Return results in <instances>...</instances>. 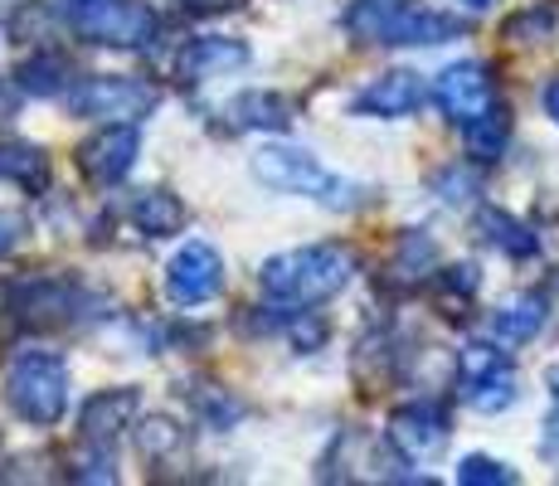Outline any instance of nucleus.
<instances>
[{
	"instance_id": "nucleus-1",
	"label": "nucleus",
	"mask_w": 559,
	"mask_h": 486,
	"mask_svg": "<svg viewBox=\"0 0 559 486\" xmlns=\"http://www.w3.org/2000/svg\"><path fill=\"white\" fill-rule=\"evenodd\" d=\"M356 273V253L341 244H307L283 248V253L263 258L258 268V292L277 307H317V301L336 297Z\"/></svg>"
},
{
	"instance_id": "nucleus-2",
	"label": "nucleus",
	"mask_w": 559,
	"mask_h": 486,
	"mask_svg": "<svg viewBox=\"0 0 559 486\" xmlns=\"http://www.w3.org/2000/svg\"><path fill=\"white\" fill-rule=\"evenodd\" d=\"M346 35L356 45H448L462 35V20L438 15L414 0H350Z\"/></svg>"
},
{
	"instance_id": "nucleus-3",
	"label": "nucleus",
	"mask_w": 559,
	"mask_h": 486,
	"mask_svg": "<svg viewBox=\"0 0 559 486\" xmlns=\"http://www.w3.org/2000/svg\"><path fill=\"white\" fill-rule=\"evenodd\" d=\"M5 404L20 424L53 428L69 414V365L53 351H20L5 365Z\"/></svg>"
},
{
	"instance_id": "nucleus-4",
	"label": "nucleus",
	"mask_w": 559,
	"mask_h": 486,
	"mask_svg": "<svg viewBox=\"0 0 559 486\" xmlns=\"http://www.w3.org/2000/svg\"><path fill=\"white\" fill-rule=\"evenodd\" d=\"M253 176L263 180L267 190L302 194V200H317V204H326V210H350L360 194L350 180L331 176V170L302 146H263L253 156Z\"/></svg>"
},
{
	"instance_id": "nucleus-5",
	"label": "nucleus",
	"mask_w": 559,
	"mask_h": 486,
	"mask_svg": "<svg viewBox=\"0 0 559 486\" xmlns=\"http://www.w3.org/2000/svg\"><path fill=\"white\" fill-rule=\"evenodd\" d=\"M63 103L73 117H93V122H142L146 112H156L160 93L156 83L132 79V73H93V79L69 83Z\"/></svg>"
},
{
	"instance_id": "nucleus-6",
	"label": "nucleus",
	"mask_w": 559,
	"mask_h": 486,
	"mask_svg": "<svg viewBox=\"0 0 559 486\" xmlns=\"http://www.w3.org/2000/svg\"><path fill=\"white\" fill-rule=\"evenodd\" d=\"M69 25L88 45L142 49L156 39V10L146 0H69Z\"/></svg>"
},
{
	"instance_id": "nucleus-7",
	"label": "nucleus",
	"mask_w": 559,
	"mask_h": 486,
	"mask_svg": "<svg viewBox=\"0 0 559 486\" xmlns=\"http://www.w3.org/2000/svg\"><path fill=\"white\" fill-rule=\"evenodd\" d=\"M457 380H462V399H467L477 414H501L515 404V370L497 345H467L457 355Z\"/></svg>"
},
{
	"instance_id": "nucleus-8",
	"label": "nucleus",
	"mask_w": 559,
	"mask_h": 486,
	"mask_svg": "<svg viewBox=\"0 0 559 486\" xmlns=\"http://www.w3.org/2000/svg\"><path fill=\"white\" fill-rule=\"evenodd\" d=\"M136 151H142V132H136V122H103V132H93L88 142L79 146V170L88 186L98 190H112L117 180L132 176L136 166Z\"/></svg>"
},
{
	"instance_id": "nucleus-9",
	"label": "nucleus",
	"mask_w": 559,
	"mask_h": 486,
	"mask_svg": "<svg viewBox=\"0 0 559 486\" xmlns=\"http://www.w3.org/2000/svg\"><path fill=\"white\" fill-rule=\"evenodd\" d=\"M224 292V258L210 244H186L166 263V297L176 307H204Z\"/></svg>"
},
{
	"instance_id": "nucleus-10",
	"label": "nucleus",
	"mask_w": 559,
	"mask_h": 486,
	"mask_svg": "<svg viewBox=\"0 0 559 486\" xmlns=\"http://www.w3.org/2000/svg\"><path fill=\"white\" fill-rule=\"evenodd\" d=\"M424 79L414 69H390L380 79H370L365 88L350 97V112L356 117H384V122H400V117H414L424 107Z\"/></svg>"
},
{
	"instance_id": "nucleus-11",
	"label": "nucleus",
	"mask_w": 559,
	"mask_h": 486,
	"mask_svg": "<svg viewBox=\"0 0 559 486\" xmlns=\"http://www.w3.org/2000/svg\"><path fill=\"white\" fill-rule=\"evenodd\" d=\"M136 414H142V394H136L132 384L103 389V394H93L88 404H83L79 434H83V442H93V448H98V442L103 448H112L127 428H136Z\"/></svg>"
},
{
	"instance_id": "nucleus-12",
	"label": "nucleus",
	"mask_w": 559,
	"mask_h": 486,
	"mask_svg": "<svg viewBox=\"0 0 559 486\" xmlns=\"http://www.w3.org/2000/svg\"><path fill=\"white\" fill-rule=\"evenodd\" d=\"M433 103L443 107L453 122H467V117H477L481 107H491L497 97H491L487 63H477V59L448 63V69L438 73V83H433Z\"/></svg>"
},
{
	"instance_id": "nucleus-13",
	"label": "nucleus",
	"mask_w": 559,
	"mask_h": 486,
	"mask_svg": "<svg viewBox=\"0 0 559 486\" xmlns=\"http://www.w3.org/2000/svg\"><path fill=\"white\" fill-rule=\"evenodd\" d=\"M390 442L404 452L408 462L433 458V452L448 442V414L438 404H428V399L394 408L390 414Z\"/></svg>"
},
{
	"instance_id": "nucleus-14",
	"label": "nucleus",
	"mask_w": 559,
	"mask_h": 486,
	"mask_svg": "<svg viewBox=\"0 0 559 486\" xmlns=\"http://www.w3.org/2000/svg\"><path fill=\"white\" fill-rule=\"evenodd\" d=\"M249 63V45L243 39H224V35H200L180 49L176 73L180 83H204V79H219L229 69H243Z\"/></svg>"
},
{
	"instance_id": "nucleus-15",
	"label": "nucleus",
	"mask_w": 559,
	"mask_h": 486,
	"mask_svg": "<svg viewBox=\"0 0 559 486\" xmlns=\"http://www.w3.org/2000/svg\"><path fill=\"white\" fill-rule=\"evenodd\" d=\"M229 117L234 127H243V132H287L297 117V103L283 93H239L229 103Z\"/></svg>"
},
{
	"instance_id": "nucleus-16",
	"label": "nucleus",
	"mask_w": 559,
	"mask_h": 486,
	"mask_svg": "<svg viewBox=\"0 0 559 486\" xmlns=\"http://www.w3.org/2000/svg\"><path fill=\"white\" fill-rule=\"evenodd\" d=\"M507 142H511V112L501 103L481 107L477 117L462 122V146H467V156L481 161V166H491V161L507 156Z\"/></svg>"
},
{
	"instance_id": "nucleus-17",
	"label": "nucleus",
	"mask_w": 559,
	"mask_h": 486,
	"mask_svg": "<svg viewBox=\"0 0 559 486\" xmlns=\"http://www.w3.org/2000/svg\"><path fill=\"white\" fill-rule=\"evenodd\" d=\"M545 317H550V301L540 297V292H521V297H511L507 307L491 317V336L507 341V345H521V341H535L545 327Z\"/></svg>"
},
{
	"instance_id": "nucleus-18",
	"label": "nucleus",
	"mask_w": 559,
	"mask_h": 486,
	"mask_svg": "<svg viewBox=\"0 0 559 486\" xmlns=\"http://www.w3.org/2000/svg\"><path fill=\"white\" fill-rule=\"evenodd\" d=\"M132 220H136V229L152 234V239H170V234L186 229L190 214L170 190H136L132 194Z\"/></svg>"
},
{
	"instance_id": "nucleus-19",
	"label": "nucleus",
	"mask_w": 559,
	"mask_h": 486,
	"mask_svg": "<svg viewBox=\"0 0 559 486\" xmlns=\"http://www.w3.org/2000/svg\"><path fill=\"white\" fill-rule=\"evenodd\" d=\"M477 229H481V239H487L491 248H501V253H511V258H531L535 248H540V239H535L521 220H511L507 210H481Z\"/></svg>"
},
{
	"instance_id": "nucleus-20",
	"label": "nucleus",
	"mask_w": 559,
	"mask_h": 486,
	"mask_svg": "<svg viewBox=\"0 0 559 486\" xmlns=\"http://www.w3.org/2000/svg\"><path fill=\"white\" fill-rule=\"evenodd\" d=\"M15 79L25 83L29 97H59V93H69V63H63V54L39 49V54H29V59L20 63Z\"/></svg>"
},
{
	"instance_id": "nucleus-21",
	"label": "nucleus",
	"mask_w": 559,
	"mask_h": 486,
	"mask_svg": "<svg viewBox=\"0 0 559 486\" xmlns=\"http://www.w3.org/2000/svg\"><path fill=\"white\" fill-rule=\"evenodd\" d=\"M0 176L15 180L25 190H45L49 186V161L39 146H25V142H5L0 146Z\"/></svg>"
},
{
	"instance_id": "nucleus-22",
	"label": "nucleus",
	"mask_w": 559,
	"mask_h": 486,
	"mask_svg": "<svg viewBox=\"0 0 559 486\" xmlns=\"http://www.w3.org/2000/svg\"><path fill=\"white\" fill-rule=\"evenodd\" d=\"M136 448H142V458H152V462H166L170 452H180L186 448V428L180 424H170V418H136Z\"/></svg>"
},
{
	"instance_id": "nucleus-23",
	"label": "nucleus",
	"mask_w": 559,
	"mask_h": 486,
	"mask_svg": "<svg viewBox=\"0 0 559 486\" xmlns=\"http://www.w3.org/2000/svg\"><path fill=\"white\" fill-rule=\"evenodd\" d=\"M433 263H438L433 239H428V234H418V229H408L404 239H400V258H394V273H404L408 283H414V277H424Z\"/></svg>"
},
{
	"instance_id": "nucleus-24",
	"label": "nucleus",
	"mask_w": 559,
	"mask_h": 486,
	"mask_svg": "<svg viewBox=\"0 0 559 486\" xmlns=\"http://www.w3.org/2000/svg\"><path fill=\"white\" fill-rule=\"evenodd\" d=\"M457 482L462 486H511L515 472L507 467V462L487 458V452H467V458L457 462Z\"/></svg>"
},
{
	"instance_id": "nucleus-25",
	"label": "nucleus",
	"mask_w": 559,
	"mask_h": 486,
	"mask_svg": "<svg viewBox=\"0 0 559 486\" xmlns=\"http://www.w3.org/2000/svg\"><path fill=\"white\" fill-rule=\"evenodd\" d=\"M477 287H481V273L472 263H457V268H443V273H438V292H443V297L467 301V297H477Z\"/></svg>"
},
{
	"instance_id": "nucleus-26",
	"label": "nucleus",
	"mask_w": 559,
	"mask_h": 486,
	"mask_svg": "<svg viewBox=\"0 0 559 486\" xmlns=\"http://www.w3.org/2000/svg\"><path fill=\"white\" fill-rule=\"evenodd\" d=\"M25 107V83L20 79H0V127H10Z\"/></svg>"
},
{
	"instance_id": "nucleus-27",
	"label": "nucleus",
	"mask_w": 559,
	"mask_h": 486,
	"mask_svg": "<svg viewBox=\"0 0 559 486\" xmlns=\"http://www.w3.org/2000/svg\"><path fill=\"white\" fill-rule=\"evenodd\" d=\"M20 234H25V220L15 210H0V253H10L20 244Z\"/></svg>"
},
{
	"instance_id": "nucleus-28",
	"label": "nucleus",
	"mask_w": 559,
	"mask_h": 486,
	"mask_svg": "<svg viewBox=\"0 0 559 486\" xmlns=\"http://www.w3.org/2000/svg\"><path fill=\"white\" fill-rule=\"evenodd\" d=\"M438 190H443V200H448V204H457V200H467L462 190H472V180L462 176V170H448V176H438Z\"/></svg>"
},
{
	"instance_id": "nucleus-29",
	"label": "nucleus",
	"mask_w": 559,
	"mask_h": 486,
	"mask_svg": "<svg viewBox=\"0 0 559 486\" xmlns=\"http://www.w3.org/2000/svg\"><path fill=\"white\" fill-rule=\"evenodd\" d=\"M545 112L555 117V127H559V79L550 83V88H545Z\"/></svg>"
},
{
	"instance_id": "nucleus-30",
	"label": "nucleus",
	"mask_w": 559,
	"mask_h": 486,
	"mask_svg": "<svg viewBox=\"0 0 559 486\" xmlns=\"http://www.w3.org/2000/svg\"><path fill=\"white\" fill-rule=\"evenodd\" d=\"M457 5H467V10H491L497 0H457Z\"/></svg>"
}]
</instances>
